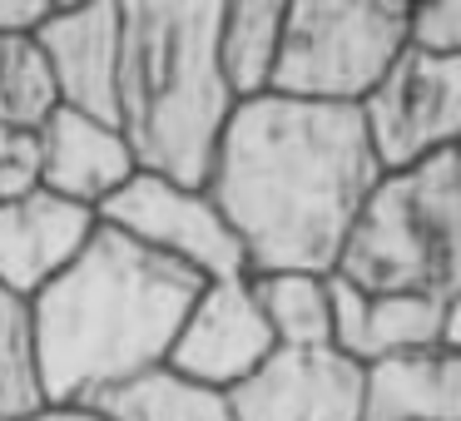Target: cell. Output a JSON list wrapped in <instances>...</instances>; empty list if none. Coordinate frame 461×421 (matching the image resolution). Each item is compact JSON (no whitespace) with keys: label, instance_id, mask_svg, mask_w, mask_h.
<instances>
[{"label":"cell","instance_id":"d4e9b609","mask_svg":"<svg viewBox=\"0 0 461 421\" xmlns=\"http://www.w3.org/2000/svg\"><path fill=\"white\" fill-rule=\"evenodd\" d=\"M11 139H15L11 130H0V159H5V154H11Z\"/></svg>","mask_w":461,"mask_h":421},{"label":"cell","instance_id":"2e32d148","mask_svg":"<svg viewBox=\"0 0 461 421\" xmlns=\"http://www.w3.org/2000/svg\"><path fill=\"white\" fill-rule=\"evenodd\" d=\"M85 407H95L104 421H233L229 391L203 387V381L174 372L169 362L100 391Z\"/></svg>","mask_w":461,"mask_h":421},{"label":"cell","instance_id":"5bb4252c","mask_svg":"<svg viewBox=\"0 0 461 421\" xmlns=\"http://www.w3.org/2000/svg\"><path fill=\"white\" fill-rule=\"evenodd\" d=\"M362 421H461V347L437 342L367 367Z\"/></svg>","mask_w":461,"mask_h":421},{"label":"cell","instance_id":"7a4b0ae2","mask_svg":"<svg viewBox=\"0 0 461 421\" xmlns=\"http://www.w3.org/2000/svg\"><path fill=\"white\" fill-rule=\"evenodd\" d=\"M199 292V273L100 223L80 258L31 298L45 401L85 407L100 391L169 362Z\"/></svg>","mask_w":461,"mask_h":421},{"label":"cell","instance_id":"ac0fdd59","mask_svg":"<svg viewBox=\"0 0 461 421\" xmlns=\"http://www.w3.org/2000/svg\"><path fill=\"white\" fill-rule=\"evenodd\" d=\"M60 110V90L35 35H0V130L35 134Z\"/></svg>","mask_w":461,"mask_h":421},{"label":"cell","instance_id":"9c48e42d","mask_svg":"<svg viewBox=\"0 0 461 421\" xmlns=\"http://www.w3.org/2000/svg\"><path fill=\"white\" fill-rule=\"evenodd\" d=\"M367 367L342 352L278 347L243 387L229 391L233 421H362Z\"/></svg>","mask_w":461,"mask_h":421},{"label":"cell","instance_id":"9a60e30c","mask_svg":"<svg viewBox=\"0 0 461 421\" xmlns=\"http://www.w3.org/2000/svg\"><path fill=\"white\" fill-rule=\"evenodd\" d=\"M283 21H288V0H223L219 65L239 104L273 94V75H278L283 55Z\"/></svg>","mask_w":461,"mask_h":421},{"label":"cell","instance_id":"603a6c76","mask_svg":"<svg viewBox=\"0 0 461 421\" xmlns=\"http://www.w3.org/2000/svg\"><path fill=\"white\" fill-rule=\"evenodd\" d=\"M15 421H104V417L95 407H80V401H45L31 417H15Z\"/></svg>","mask_w":461,"mask_h":421},{"label":"cell","instance_id":"30bf717a","mask_svg":"<svg viewBox=\"0 0 461 421\" xmlns=\"http://www.w3.org/2000/svg\"><path fill=\"white\" fill-rule=\"evenodd\" d=\"M60 90V110H80L114 124V90H120V0H80L55 5L35 31Z\"/></svg>","mask_w":461,"mask_h":421},{"label":"cell","instance_id":"8fae6325","mask_svg":"<svg viewBox=\"0 0 461 421\" xmlns=\"http://www.w3.org/2000/svg\"><path fill=\"white\" fill-rule=\"evenodd\" d=\"M95 228H100L95 209L55 199L45 189L0 203V288L31 302L80 258Z\"/></svg>","mask_w":461,"mask_h":421},{"label":"cell","instance_id":"d6986e66","mask_svg":"<svg viewBox=\"0 0 461 421\" xmlns=\"http://www.w3.org/2000/svg\"><path fill=\"white\" fill-rule=\"evenodd\" d=\"M35 407H45V391L35 367L31 302L0 288V421L31 417Z\"/></svg>","mask_w":461,"mask_h":421},{"label":"cell","instance_id":"277c9868","mask_svg":"<svg viewBox=\"0 0 461 421\" xmlns=\"http://www.w3.org/2000/svg\"><path fill=\"white\" fill-rule=\"evenodd\" d=\"M332 273L362 292H411L451 308L461 292V149L382 174Z\"/></svg>","mask_w":461,"mask_h":421},{"label":"cell","instance_id":"44dd1931","mask_svg":"<svg viewBox=\"0 0 461 421\" xmlns=\"http://www.w3.org/2000/svg\"><path fill=\"white\" fill-rule=\"evenodd\" d=\"M31 193H41V144L35 134H15L11 154L0 159V203L31 199Z\"/></svg>","mask_w":461,"mask_h":421},{"label":"cell","instance_id":"6da1fadb","mask_svg":"<svg viewBox=\"0 0 461 421\" xmlns=\"http://www.w3.org/2000/svg\"><path fill=\"white\" fill-rule=\"evenodd\" d=\"M382 174L362 110L258 94L233 110L203 189L239 233L249 278L332 273Z\"/></svg>","mask_w":461,"mask_h":421},{"label":"cell","instance_id":"4fadbf2b","mask_svg":"<svg viewBox=\"0 0 461 421\" xmlns=\"http://www.w3.org/2000/svg\"><path fill=\"white\" fill-rule=\"evenodd\" d=\"M447 342V302L411 292H362L332 273V352L357 367Z\"/></svg>","mask_w":461,"mask_h":421},{"label":"cell","instance_id":"ba28073f","mask_svg":"<svg viewBox=\"0 0 461 421\" xmlns=\"http://www.w3.org/2000/svg\"><path fill=\"white\" fill-rule=\"evenodd\" d=\"M278 352L273 327L258 308L253 278H219L203 282L169 347V367L203 381L213 391H233Z\"/></svg>","mask_w":461,"mask_h":421},{"label":"cell","instance_id":"e0dca14e","mask_svg":"<svg viewBox=\"0 0 461 421\" xmlns=\"http://www.w3.org/2000/svg\"><path fill=\"white\" fill-rule=\"evenodd\" d=\"M253 292L278 347H332V273H258Z\"/></svg>","mask_w":461,"mask_h":421},{"label":"cell","instance_id":"484cf974","mask_svg":"<svg viewBox=\"0 0 461 421\" xmlns=\"http://www.w3.org/2000/svg\"><path fill=\"white\" fill-rule=\"evenodd\" d=\"M456 149H461V144H456Z\"/></svg>","mask_w":461,"mask_h":421},{"label":"cell","instance_id":"cb8c5ba5","mask_svg":"<svg viewBox=\"0 0 461 421\" xmlns=\"http://www.w3.org/2000/svg\"><path fill=\"white\" fill-rule=\"evenodd\" d=\"M447 342H451V347H461V292L451 298V308H447Z\"/></svg>","mask_w":461,"mask_h":421},{"label":"cell","instance_id":"8992f818","mask_svg":"<svg viewBox=\"0 0 461 421\" xmlns=\"http://www.w3.org/2000/svg\"><path fill=\"white\" fill-rule=\"evenodd\" d=\"M100 223L120 228L124 238L144 243L149 253L199 273L203 282L219 278H249L239 233L209 199V189L159 179V174H134L120 193L100 209Z\"/></svg>","mask_w":461,"mask_h":421},{"label":"cell","instance_id":"7c38bea8","mask_svg":"<svg viewBox=\"0 0 461 421\" xmlns=\"http://www.w3.org/2000/svg\"><path fill=\"white\" fill-rule=\"evenodd\" d=\"M35 144H41V189L95 213L140 174L120 124H104L80 110H55L35 130Z\"/></svg>","mask_w":461,"mask_h":421},{"label":"cell","instance_id":"52a82bcc","mask_svg":"<svg viewBox=\"0 0 461 421\" xmlns=\"http://www.w3.org/2000/svg\"><path fill=\"white\" fill-rule=\"evenodd\" d=\"M372 149L382 169H407L461 144V60L407 50L367 104Z\"/></svg>","mask_w":461,"mask_h":421},{"label":"cell","instance_id":"3957f363","mask_svg":"<svg viewBox=\"0 0 461 421\" xmlns=\"http://www.w3.org/2000/svg\"><path fill=\"white\" fill-rule=\"evenodd\" d=\"M223 0H120L114 124L140 174L203 189L233 100L219 65Z\"/></svg>","mask_w":461,"mask_h":421},{"label":"cell","instance_id":"5b68a950","mask_svg":"<svg viewBox=\"0 0 461 421\" xmlns=\"http://www.w3.org/2000/svg\"><path fill=\"white\" fill-rule=\"evenodd\" d=\"M411 0H288L273 94L308 104H362L407 55Z\"/></svg>","mask_w":461,"mask_h":421},{"label":"cell","instance_id":"ffe728a7","mask_svg":"<svg viewBox=\"0 0 461 421\" xmlns=\"http://www.w3.org/2000/svg\"><path fill=\"white\" fill-rule=\"evenodd\" d=\"M407 50L461 60V0H421L407 15Z\"/></svg>","mask_w":461,"mask_h":421},{"label":"cell","instance_id":"7402d4cb","mask_svg":"<svg viewBox=\"0 0 461 421\" xmlns=\"http://www.w3.org/2000/svg\"><path fill=\"white\" fill-rule=\"evenodd\" d=\"M50 11L45 0H0V35H35Z\"/></svg>","mask_w":461,"mask_h":421}]
</instances>
